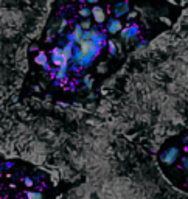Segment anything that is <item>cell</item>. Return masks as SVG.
Masks as SVG:
<instances>
[{"mask_svg":"<svg viewBox=\"0 0 188 199\" xmlns=\"http://www.w3.org/2000/svg\"><path fill=\"white\" fill-rule=\"evenodd\" d=\"M36 64L42 65L45 70H51V67H53V65L50 64V58L47 56V53H45V51L37 53V56H36Z\"/></svg>","mask_w":188,"mask_h":199,"instance_id":"8992f818","label":"cell"},{"mask_svg":"<svg viewBox=\"0 0 188 199\" xmlns=\"http://www.w3.org/2000/svg\"><path fill=\"white\" fill-rule=\"evenodd\" d=\"M177 159H179V149H177L176 146L166 148L162 154H160V160H162L163 165H173V163H176Z\"/></svg>","mask_w":188,"mask_h":199,"instance_id":"3957f363","label":"cell"},{"mask_svg":"<svg viewBox=\"0 0 188 199\" xmlns=\"http://www.w3.org/2000/svg\"><path fill=\"white\" fill-rule=\"evenodd\" d=\"M109 12L112 14V17H123V16H128V12L131 11V6H129V2L128 0H115V2L107 8Z\"/></svg>","mask_w":188,"mask_h":199,"instance_id":"6da1fadb","label":"cell"},{"mask_svg":"<svg viewBox=\"0 0 188 199\" xmlns=\"http://www.w3.org/2000/svg\"><path fill=\"white\" fill-rule=\"evenodd\" d=\"M104 30H106L107 34H117V33H121V30H123V22H121V19H117V17L107 19Z\"/></svg>","mask_w":188,"mask_h":199,"instance_id":"277c9868","label":"cell"},{"mask_svg":"<svg viewBox=\"0 0 188 199\" xmlns=\"http://www.w3.org/2000/svg\"><path fill=\"white\" fill-rule=\"evenodd\" d=\"M9 166H12V163H11V162H8V163H5V168H9Z\"/></svg>","mask_w":188,"mask_h":199,"instance_id":"30bf717a","label":"cell"},{"mask_svg":"<svg viewBox=\"0 0 188 199\" xmlns=\"http://www.w3.org/2000/svg\"><path fill=\"white\" fill-rule=\"evenodd\" d=\"M92 19L97 25H104L107 22V14H106V9L100 5H93L92 6Z\"/></svg>","mask_w":188,"mask_h":199,"instance_id":"5b68a950","label":"cell"},{"mask_svg":"<svg viewBox=\"0 0 188 199\" xmlns=\"http://www.w3.org/2000/svg\"><path fill=\"white\" fill-rule=\"evenodd\" d=\"M26 199H45L41 191H28L26 193Z\"/></svg>","mask_w":188,"mask_h":199,"instance_id":"52a82bcc","label":"cell"},{"mask_svg":"<svg viewBox=\"0 0 188 199\" xmlns=\"http://www.w3.org/2000/svg\"><path fill=\"white\" fill-rule=\"evenodd\" d=\"M121 39L123 41H132V39H137L138 34H140V26L135 23V22H129L123 26V30H121Z\"/></svg>","mask_w":188,"mask_h":199,"instance_id":"7a4b0ae2","label":"cell"},{"mask_svg":"<svg viewBox=\"0 0 188 199\" xmlns=\"http://www.w3.org/2000/svg\"><path fill=\"white\" fill-rule=\"evenodd\" d=\"M107 47H109V53H111V55H115V44H114V41H109V42H107Z\"/></svg>","mask_w":188,"mask_h":199,"instance_id":"ba28073f","label":"cell"},{"mask_svg":"<svg viewBox=\"0 0 188 199\" xmlns=\"http://www.w3.org/2000/svg\"><path fill=\"white\" fill-rule=\"evenodd\" d=\"M23 184L26 185V187H33V180H31L30 177H25V179H23Z\"/></svg>","mask_w":188,"mask_h":199,"instance_id":"9c48e42d","label":"cell"},{"mask_svg":"<svg viewBox=\"0 0 188 199\" xmlns=\"http://www.w3.org/2000/svg\"><path fill=\"white\" fill-rule=\"evenodd\" d=\"M186 184H188V177H186Z\"/></svg>","mask_w":188,"mask_h":199,"instance_id":"8fae6325","label":"cell"}]
</instances>
